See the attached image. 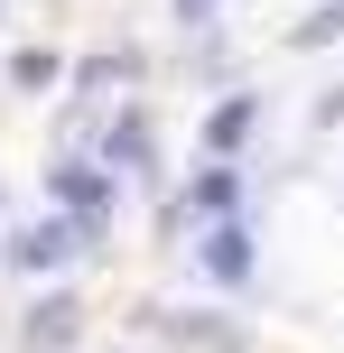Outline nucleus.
Instances as JSON below:
<instances>
[{"label": "nucleus", "instance_id": "f257e3e1", "mask_svg": "<svg viewBox=\"0 0 344 353\" xmlns=\"http://www.w3.org/2000/svg\"><path fill=\"white\" fill-rule=\"evenodd\" d=\"M205 270H214V279H242V270H252V232H214V242H205Z\"/></svg>", "mask_w": 344, "mask_h": 353}, {"label": "nucleus", "instance_id": "f03ea898", "mask_svg": "<svg viewBox=\"0 0 344 353\" xmlns=\"http://www.w3.org/2000/svg\"><path fill=\"white\" fill-rule=\"evenodd\" d=\"M242 130H252V103H223V112H214V121H205V140H214V149H233V140H242Z\"/></svg>", "mask_w": 344, "mask_h": 353}, {"label": "nucleus", "instance_id": "7ed1b4c3", "mask_svg": "<svg viewBox=\"0 0 344 353\" xmlns=\"http://www.w3.org/2000/svg\"><path fill=\"white\" fill-rule=\"evenodd\" d=\"M186 19H205V0H186Z\"/></svg>", "mask_w": 344, "mask_h": 353}]
</instances>
